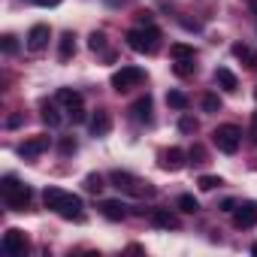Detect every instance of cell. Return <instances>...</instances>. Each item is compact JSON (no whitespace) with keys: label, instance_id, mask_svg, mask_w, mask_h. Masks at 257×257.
Instances as JSON below:
<instances>
[{"label":"cell","instance_id":"7c38bea8","mask_svg":"<svg viewBox=\"0 0 257 257\" xmlns=\"http://www.w3.org/2000/svg\"><path fill=\"white\" fill-rule=\"evenodd\" d=\"M131 115H134L137 124H152V97H149V94L140 97V100L131 106Z\"/></svg>","mask_w":257,"mask_h":257},{"label":"cell","instance_id":"83f0119b","mask_svg":"<svg viewBox=\"0 0 257 257\" xmlns=\"http://www.w3.org/2000/svg\"><path fill=\"white\" fill-rule=\"evenodd\" d=\"M88 49H91V52H103V49H106V34L94 31V34H91V40H88Z\"/></svg>","mask_w":257,"mask_h":257},{"label":"cell","instance_id":"5b68a950","mask_svg":"<svg viewBox=\"0 0 257 257\" xmlns=\"http://www.w3.org/2000/svg\"><path fill=\"white\" fill-rule=\"evenodd\" d=\"M212 143L218 146V152L224 155H236L239 146H242V131L236 124H218L215 131H212Z\"/></svg>","mask_w":257,"mask_h":257},{"label":"cell","instance_id":"d6986e66","mask_svg":"<svg viewBox=\"0 0 257 257\" xmlns=\"http://www.w3.org/2000/svg\"><path fill=\"white\" fill-rule=\"evenodd\" d=\"M73 55H76V37L73 34H64L61 37V46H58V58L61 61H70Z\"/></svg>","mask_w":257,"mask_h":257},{"label":"cell","instance_id":"30bf717a","mask_svg":"<svg viewBox=\"0 0 257 257\" xmlns=\"http://www.w3.org/2000/svg\"><path fill=\"white\" fill-rule=\"evenodd\" d=\"M49 37H52L49 25H34V28L28 31V49H31V52H43V49L49 46Z\"/></svg>","mask_w":257,"mask_h":257},{"label":"cell","instance_id":"9a60e30c","mask_svg":"<svg viewBox=\"0 0 257 257\" xmlns=\"http://www.w3.org/2000/svg\"><path fill=\"white\" fill-rule=\"evenodd\" d=\"M185 158H188V155H185L182 149H170V152H164V161H161V164H164V170H182V167L188 164Z\"/></svg>","mask_w":257,"mask_h":257},{"label":"cell","instance_id":"1f68e13d","mask_svg":"<svg viewBox=\"0 0 257 257\" xmlns=\"http://www.w3.org/2000/svg\"><path fill=\"white\" fill-rule=\"evenodd\" d=\"M188 158H191L194 164H206V152H203V146H194V149L188 152Z\"/></svg>","mask_w":257,"mask_h":257},{"label":"cell","instance_id":"60d3db41","mask_svg":"<svg viewBox=\"0 0 257 257\" xmlns=\"http://www.w3.org/2000/svg\"><path fill=\"white\" fill-rule=\"evenodd\" d=\"M251 254H257V242H254V245H251Z\"/></svg>","mask_w":257,"mask_h":257},{"label":"cell","instance_id":"e575fe53","mask_svg":"<svg viewBox=\"0 0 257 257\" xmlns=\"http://www.w3.org/2000/svg\"><path fill=\"white\" fill-rule=\"evenodd\" d=\"M22 121H25V118H22V115H10V121H7V127H19V124H22Z\"/></svg>","mask_w":257,"mask_h":257},{"label":"cell","instance_id":"8d00e7d4","mask_svg":"<svg viewBox=\"0 0 257 257\" xmlns=\"http://www.w3.org/2000/svg\"><path fill=\"white\" fill-rule=\"evenodd\" d=\"M140 25H152V13H149V10L140 13Z\"/></svg>","mask_w":257,"mask_h":257},{"label":"cell","instance_id":"836d02e7","mask_svg":"<svg viewBox=\"0 0 257 257\" xmlns=\"http://www.w3.org/2000/svg\"><path fill=\"white\" fill-rule=\"evenodd\" d=\"M251 134H254V137H251V143H257V112L251 115Z\"/></svg>","mask_w":257,"mask_h":257},{"label":"cell","instance_id":"484cf974","mask_svg":"<svg viewBox=\"0 0 257 257\" xmlns=\"http://www.w3.org/2000/svg\"><path fill=\"white\" fill-rule=\"evenodd\" d=\"M200 191H215V188H221L224 182H221V176H200Z\"/></svg>","mask_w":257,"mask_h":257},{"label":"cell","instance_id":"f1b7e54d","mask_svg":"<svg viewBox=\"0 0 257 257\" xmlns=\"http://www.w3.org/2000/svg\"><path fill=\"white\" fill-rule=\"evenodd\" d=\"M197 118H191V115H182V121H179V131L182 134H197Z\"/></svg>","mask_w":257,"mask_h":257},{"label":"cell","instance_id":"8992f818","mask_svg":"<svg viewBox=\"0 0 257 257\" xmlns=\"http://www.w3.org/2000/svg\"><path fill=\"white\" fill-rule=\"evenodd\" d=\"M143 79H146V73H143L140 67H121L118 73H112V88H115V91H131V88H137Z\"/></svg>","mask_w":257,"mask_h":257},{"label":"cell","instance_id":"3957f363","mask_svg":"<svg viewBox=\"0 0 257 257\" xmlns=\"http://www.w3.org/2000/svg\"><path fill=\"white\" fill-rule=\"evenodd\" d=\"M127 46H131L134 52H140V55H152V52H158V46H161V31L155 28V25H143V28H134V31H127Z\"/></svg>","mask_w":257,"mask_h":257},{"label":"cell","instance_id":"e0dca14e","mask_svg":"<svg viewBox=\"0 0 257 257\" xmlns=\"http://www.w3.org/2000/svg\"><path fill=\"white\" fill-rule=\"evenodd\" d=\"M58 103H64L67 112H70V109L82 106V94H79L76 88H61V91H58Z\"/></svg>","mask_w":257,"mask_h":257},{"label":"cell","instance_id":"74e56055","mask_svg":"<svg viewBox=\"0 0 257 257\" xmlns=\"http://www.w3.org/2000/svg\"><path fill=\"white\" fill-rule=\"evenodd\" d=\"M221 209H224V212H233V209H236V200H224Z\"/></svg>","mask_w":257,"mask_h":257},{"label":"cell","instance_id":"5bb4252c","mask_svg":"<svg viewBox=\"0 0 257 257\" xmlns=\"http://www.w3.org/2000/svg\"><path fill=\"white\" fill-rule=\"evenodd\" d=\"M100 212H103V218H109V221H124V203H118V200H103L100 203Z\"/></svg>","mask_w":257,"mask_h":257},{"label":"cell","instance_id":"4fadbf2b","mask_svg":"<svg viewBox=\"0 0 257 257\" xmlns=\"http://www.w3.org/2000/svg\"><path fill=\"white\" fill-rule=\"evenodd\" d=\"M149 218H152V224L161 227V230H179V218H176L173 212H167V209H155Z\"/></svg>","mask_w":257,"mask_h":257},{"label":"cell","instance_id":"7a4b0ae2","mask_svg":"<svg viewBox=\"0 0 257 257\" xmlns=\"http://www.w3.org/2000/svg\"><path fill=\"white\" fill-rule=\"evenodd\" d=\"M0 194H4V200H7V206L13 212H25L31 206V197H34V191L28 185H22L16 176H4V182H0Z\"/></svg>","mask_w":257,"mask_h":257},{"label":"cell","instance_id":"ac0fdd59","mask_svg":"<svg viewBox=\"0 0 257 257\" xmlns=\"http://www.w3.org/2000/svg\"><path fill=\"white\" fill-rule=\"evenodd\" d=\"M233 55H236L239 61H245L248 70H257V52H251L245 43H236V46H233Z\"/></svg>","mask_w":257,"mask_h":257},{"label":"cell","instance_id":"2e32d148","mask_svg":"<svg viewBox=\"0 0 257 257\" xmlns=\"http://www.w3.org/2000/svg\"><path fill=\"white\" fill-rule=\"evenodd\" d=\"M215 82H218V85H221L224 91H230V94H233V91L239 88V79H236V76H233V73H230L227 67H218V70H215Z\"/></svg>","mask_w":257,"mask_h":257},{"label":"cell","instance_id":"44dd1931","mask_svg":"<svg viewBox=\"0 0 257 257\" xmlns=\"http://www.w3.org/2000/svg\"><path fill=\"white\" fill-rule=\"evenodd\" d=\"M170 55H173L176 61H185V58H197L194 46H188V43H176V46H170Z\"/></svg>","mask_w":257,"mask_h":257},{"label":"cell","instance_id":"7402d4cb","mask_svg":"<svg viewBox=\"0 0 257 257\" xmlns=\"http://www.w3.org/2000/svg\"><path fill=\"white\" fill-rule=\"evenodd\" d=\"M176 206H179L182 212H188V215H194V212L200 209V203H197V197H194V194H182V197L176 200Z\"/></svg>","mask_w":257,"mask_h":257},{"label":"cell","instance_id":"d6a6232c","mask_svg":"<svg viewBox=\"0 0 257 257\" xmlns=\"http://www.w3.org/2000/svg\"><path fill=\"white\" fill-rule=\"evenodd\" d=\"M70 118H73V124H82L88 115H85V109H82V106H76V109H70Z\"/></svg>","mask_w":257,"mask_h":257},{"label":"cell","instance_id":"603a6c76","mask_svg":"<svg viewBox=\"0 0 257 257\" xmlns=\"http://www.w3.org/2000/svg\"><path fill=\"white\" fill-rule=\"evenodd\" d=\"M167 106L182 112V109H188V97H185L182 91H170V94H167Z\"/></svg>","mask_w":257,"mask_h":257},{"label":"cell","instance_id":"d590c367","mask_svg":"<svg viewBox=\"0 0 257 257\" xmlns=\"http://www.w3.org/2000/svg\"><path fill=\"white\" fill-rule=\"evenodd\" d=\"M103 4H106V7H112V10H118V7H124V4H127V0H103Z\"/></svg>","mask_w":257,"mask_h":257},{"label":"cell","instance_id":"277c9868","mask_svg":"<svg viewBox=\"0 0 257 257\" xmlns=\"http://www.w3.org/2000/svg\"><path fill=\"white\" fill-rule=\"evenodd\" d=\"M109 182H112L118 191L131 194V197H155V194H158V188H155L152 182L137 179V176H131V173H121V170H115V173L109 176Z\"/></svg>","mask_w":257,"mask_h":257},{"label":"cell","instance_id":"ab89813d","mask_svg":"<svg viewBox=\"0 0 257 257\" xmlns=\"http://www.w3.org/2000/svg\"><path fill=\"white\" fill-rule=\"evenodd\" d=\"M248 7H251V13L257 16V0H248Z\"/></svg>","mask_w":257,"mask_h":257},{"label":"cell","instance_id":"d4e9b609","mask_svg":"<svg viewBox=\"0 0 257 257\" xmlns=\"http://www.w3.org/2000/svg\"><path fill=\"white\" fill-rule=\"evenodd\" d=\"M85 191H91V194H100V191H103V176H97V173L85 176Z\"/></svg>","mask_w":257,"mask_h":257},{"label":"cell","instance_id":"8fae6325","mask_svg":"<svg viewBox=\"0 0 257 257\" xmlns=\"http://www.w3.org/2000/svg\"><path fill=\"white\" fill-rule=\"evenodd\" d=\"M88 127H91V137H97V140H100V137H106V134L112 131V115H109L106 109H100V112L91 118V124H88Z\"/></svg>","mask_w":257,"mask_h":257},{"label":"cell","instance_id":"cb8c5ba5","mask_svg":"<svg viewBox=\"0 0 257 257\" xmlns=\"http://www.w3.org/2000/svg\"><path fill=\"white\" fill-rule=\"evenodd\" d=\"M176 76H194V70H197V64H194V58H185V61H176Z\"/></svg>","mask_w":257,"mask_h":257},{"label":"cell","instance_id":"f35d334b","mask_svg":"<svg viewBox=\"0 0 257 257\" xmlns=\"http://www.w3.org/2000/svg\"><path fill=\"white\" fill-rule=\"evenodd\" d=\"M34 4H40V7H58L61 0H34Z\"/></svg>","mask_w":257,"mask_h":257},{"label":"cell","instance_id":"4dcf8cb0","mask_svg":"<svg viewBox=\"0 0 257 257\" xmlns=\"http://www.w3.org/2000/svg\"><path fill=\"white\" fill-rule=\"evenodd\" d=\"M76 140L73 137H67V140H61V155H76Z\"/></svg>","mask_w":257,"mask_h":257},{"label":"cell","instance_id":"52a82bcc","mask_svg":"<svg viewBox=\"0 0 257 257\" xmlns=\"http://www.w3.org/2000/svg\"><path fill=\"white\" fill-rule=\"evenodd\" d=\"M257 224V203H239L236 209H233V227H239V230H248V227H254Z\"/></svg>","mask_w":257,"mask_h":257},{"label":"cell","instance_id":"4316f807","mask_svg":"<svg viewBox=\"0 0 257 257\" xmlns=\"http://www.w3.org/2000/svg\"><path fill=\"white\" fill-rule=\"evenodd\" d=\"M0 49H4V55H16L19 52V40L13 34H4V40H0Z\"/></svg>","mask_w":257,"mask_h":257},{"label":"cell","instance_id":"ba28073f","mask_svg":"<svg viewBox=\"0 0 257 257\" xmlns=\"http://www.w3.org/2000/svg\"><path fill=\"white\" fill-rule=\"evenodd\" d=\"M46 149H49V137H31V140H25V143L19 146V155H22L25 161H34V158H40Z\"/></svg>","mask_w":257,"mask_h":257},{"label":"cell","instance_id":"6da1fadb","mask_svg":"<svg viewBox=\"0 0 257 257\" xmlns=\"http://www.w3.org/2000/svg\"><path fill=\"white\" fill-rule=\"evenodd\" d=\"M43 203H46V209L58 212V215L67 218V221H82V218H85L82 197L67 194V191H61V188H46V191H43Z\"/></svg>","mask_w":257,"mask_h":257},{"label":"cell","instance_id":"9c48e42d","mask_svg":"<svg viewBox=\"0 0 257 257\" xmlns=\"http://www.w3.org/2000/svg\"><path fill=\"white\" fill-rule=\"evenodd\" d=\"M4 251H7V254H25V251H28V236H25L22 230H16V227L7 230V233H4Z\"/></svg>","mask_w":257,"mask_h":257},{"label":"cell","instance_id":"f546056e","mask_svg":"<svg viewBox=\"0 0 257 257\" xmlns=\"http://www.w3.org/2000/svg\"><path fill=\"white\" fill-rule=\"evenodd\" d=\"M203 109L206 112H221V97L218 94H206L203 97Z\"/></svg>","mask_w":257,"mask_h":257},{"label":"cell","instance_id":"ffe728a7","mask_svg":"<svg viewBox=\"0 0 257 257\" xmlns=\"http://www.w3.org/2000/svg\"><path fill=\"white\" fill-rule=\"evenodd\" d=\"M43 121H46L49 127H58V124L64 121V115L58 112V103H49V100L43 103Z\"/></svg>","mask_w":257,"mask_h":257}]
</instances>
